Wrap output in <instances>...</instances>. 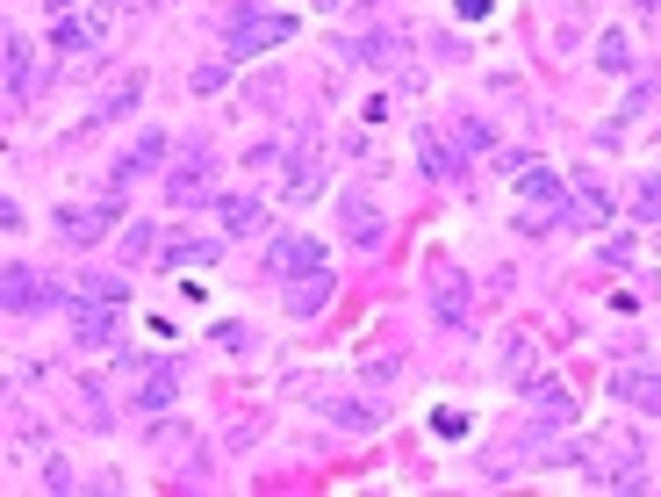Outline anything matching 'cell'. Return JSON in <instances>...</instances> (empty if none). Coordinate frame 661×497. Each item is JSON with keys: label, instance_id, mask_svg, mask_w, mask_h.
<instances>
[{"label": "cell", "instance_id": "1", "mask_svg": "<svg viewBox=\"0 0 661 497\" xmlns=\"http://www.w3.org/2000/svg\"><path fill=\"white\" fill-rule=\"evenodd\" d=\"M324 246H317L310 231H281V238H267V275L273 281H302V275H324Z\"/></svg>", "mask_w": 661, "mask_h": 497}, {"label": "cell", "instance_id": "2", "mask_svg": "<svg viewBox=\"0 0 661 497\" xmlns=\"http://www.w3.org/2000/svg\"><path fill=\"white\" fill-rule=\"evenodd\" d=\"M296 37V14H238L230 22V58H259V51H273V43H288Z\"/></svg>", "mask_w": 661, "mask_h": 497}, {"label": "cell", "instance_id": "3", "mask_svg": "<svg viewBox=\"0 0 661 497\" xmlns=\"http://www.w3.org/2000/svg\"><path fill=\"white\" fill-rule=\"evenodd\" d=\"M180 382H188V360H151L144 375H137V411L144 418H166L180 404Z\"/></svg>", "mask_w": 661, "mask_h": 497}, {"label": "cell", "instance_id": "4", "mask_svg": "<svg viewBox=\"0 0 661 497\" xmlns=\"http://www.w3.org/2000/svg\"><path fill=\"white\" fill-rule=\"evenodd\" d=\"M122 331V304H101V296H72V339L94 346V354H109Z\"/></svg>", "mask_w": 661, "mask_h": 497}, {"label": "cell", "instance_id": "5", "mask_svg": "<svg viewBox=\"0 0 661 497\" xmlns=\"http://www.w3.org/2000/svg\"><path fill=\"white\" fill-rule=\"evenodd\" d=\"M122 217V195H101V202H66V209H58V231H66L72 238V246H94V238L101 231H109V223Z\"/></svg>", "mask_w": 661, "mask_h": 497}, {"label": "cell", "instance_id": "6", "mask_svg": "<svg viewBox=\"0 0 661 497\" xmlns=\"http://www.w3.org/2000/svg\"><path fill=\"white\" fill-rule=\"evenodd\" d=\"M345 238H352L360 252H381V246H389V223H381V209H367L360 188H345Z\"/></svg>", "mask_w": 661, "mask_h": 497}, {"label": "cell", "instance_id": "7", "mask_svg": "<svg viewBox=\"0 0 661 497\" xmlns=\"http://www.w3.org/2000/svg\"><path fill=\"white\" fill-rule=\"evenodd\" d=\"M217 217H223L230 238H267V231H273V217H267V202H259V195H223Z\"/></svg>", "mask_w": 661, "mask_h": 497}, {"label": "cell", "instance_id": "8", "mask_svg": "<svg viewBox=\"0 0 661 497\" xmlns=\"http://www.w3.org/2000/svg\"><path fill=\"white\" fill-rule=\"evenodd\" d=\"M403 51H410V37H403V29H389V22H381V29H367V37H352V43H345V58H352V66H395Z\"/></svg>", "mask_w": 661, "mask_h": 497}, {"label": "cell", "instance_id": "9", "mask_svg": "<svg viewBox=\"0 0 661 497\" xmlns=\"http://www.w3.org/2000/svg\"><path fill=\"white\" fill-rule=\"evenodd\" d=\"M468 275H453V267H439L432 275V318L439 325H468Z\"/></svg>", "mask_w": 661, "mask_h": 497}, {"label": "cell", "instance_id": "10", "mask_svg": "<svg viewBox=\"0 0 661 497\" xmlns=\"http://www.w3.org/2000/svg\"><path fill=\"white\" fill-rule=\"evenodd\" d=\"M611 397L661 418V375H654V368H619V375H611Z\"/></svg>", "mask_w": 661, "mask_h": 497}, {"label": "cell", "instance_id": "11", "mask_svg": "<svg viewBox=\"0 0 661 497\" xmlns=\"http://www.w3.org/2000/svg\"><path fill=\"white\" fill-rule=\"evenodd\" d=\"M223 238H180V246H159V267L166 275H188V267H217Z\"/></svg>", "mask_w": 661, "mask_h": 497}, {"label": "cell", "instance_id": "12", "mask_svg": "<svg viewBox=\"0 0 661 497\" xmlns=\"http://www.w3.org/2000/svg\"><path fill=\"white\" fill-rule=\"evenodd\" d=\"M331 289H338V281H331V267H324V275H302V281H288V318H317V310L331 304Z\"/></svg>", "mask_w": 661, "mask_h": 497}, {"label": "cell", "instance_id": "13", "mask_svg": "<svg viewBox=\"0 0 661 497\" xmlns=\"http://www.w3.org/2000/svg\"><path fill=\"white\" fill-rule=\"evenodd\" d=\"M281 195L288 202H310V195H324V166H317V152L302 145L296 159H288V180H281Z\"/></svg>", "mask_w": 661, "mask_h": 497}, {"label": "cell", "instance_id": "14", "mask_svg": "<svg viewBox=\"0 0 661 497\" xmlns=\"http://www.w3.org/2000/svg\"><path fill=\"white\" fill-rule=\"evenodd\" d=\"M525 397H532V418H540V426H553V433L575 426V404H568V389H561V382H532Z\"/></svg>", "mask_w": 661, "mask_h": 497}, {"label": "cell", "instance_id": "15", "mask_svg": "<svg viewBox=\"0 0 661 497\" xmlns=\"http://www.w3.org/2000/svg\"><path fill=\"white\" fill-rule=\"evenodd\" d=\"M51 304V289H43V275L37 267H8V310L22 318V310H43Z\"/></svg>", "mask_w": 661, "mask_h": 497}, {"label": "cell", "instance_id": "16", "mask_svg": "<svg viewBox=\"0 0 661 497\" xmlns=\"http://www.w3.org/2000/svg\"><path fill=\"white\" fill-rule=\"evenodd\" d=\"M568 180H575V202H568V209H575V223H604L611 217V188H604V180H590V173H568Z\"/></svg>", "mask_w": 661, "mask_h": 497}, {"label": "cell", "instance_id": "17", "mask_svg": "<svg viewBox=\"0 0 661 497\" xmlns=\"http://www.w3.org/2000/svg\"><path fill=\"white\" fill-rule=\"evenodd\" d=\"M137 101H144V72H130V80H122L116 95H101L94 109H87V123H116V116H130Z\"/></svg>", "mask_w": 661, "mask_h": 497}, {"label": "cell", "instance_id": "18", "mask_svg": "<svg viewBox=\"0 0 661 497\" xmlns=\"http://www.w3.org/2000/svg\"><path fill=\"white\" fill-rule=\"evenodd\" d=\"M418 166H424L432 180H453V173H460V152H453L445 138H432V123L418 130Z\"/></svg>", "mask_w": 661, "mask_h": 497}, {"label": "cell", "instance_id": "19", "mask_svg": "<svg viewBox=\"0 0 661 497\" xmlns=\"http://www.w3.org/2000/svg\"><path fill=\"white\" fill-rule=\"evenodd\" d=\"M51 43H58V51H87V58H94V51H101V29H94V22H80V14H58Z\"/></svg>", "mask_w": 661, "mask_h": 497}, {"label": "cell", "instance_id": "20", "mask_svg": "<svg viewBox=\"0 0 661 497\" xmlns=\"http://www.w3.org/2000/svg\"><path fill=\"white\" fill-rule=\"evenodd\" d=\"M648 101H654V80H633V95H625V101H619V116H611V130H604V145H619V138H625V130H633V123H640V109H648Z\"/></svg>", "mask_w": 661, "mask_h": 497}, {"label": "cell", "instance_id": "21", "mask_svg": "<svg viewBox=\"0 0 661 497\" xmlns=\"http://www.w3.org/2000/svg\"><path fill=\"white\" fill-rule=\"evenodd\" d=\"M532 360H540V346H532L525 331H511V339H503V382H525Z\"/></svg>", "mask_w": 661, "mask_h": 497}, {"label": "cell", "instance_id": "22", "mask_svg": "<svg viewBox=\"0 0 661 497\" xmlns=\"http://www.w3.org/2000/svg\"><path fill=\"white\" fill-rule=\"evenodd\" d=\"M597 66H604V72H625V66H633V51H625V29H604V37H597Z\"/></svg>", "mask_w": 661, "mask_h": 497}, {"label": "cell", "instance_id": "23", "mask_svg": "<svg viewBox=\"0 0 661 497\" xmlns=\"http://www.w3.org/2000/svg\"><path fill=\"white\" fill-rule=\"evenodd\" d=\"M324 411L338 418V426H381V404H352V397H331Z\"/></svg>", "mask_w": 661, "mask_h": 497}, {"label": "cell", "instance_id": "24", "mask_svg": "<svg viewBox=\"0 0 661 497\" xmlns=\"http://www.w3.org/2000/svg\"><path fill=\"white\" fill-rule=\"evenodd\" d=\"M8 95H14V101L29 95V43H22V37H8Z\"/></svg>", "mask_w": 661, "mask_h": 497}, {"label": "cell", "instance_id": "25", "mask_svg": "<svg viewBox=\"0 0 661 497\" xmlns=\"http://www.w3.org/2000/svg\"><path fill=\"white\" fill-rule=\"evenodd\" d=\"M80 296H101V304H130V281H122V275H87Z\"/></svg>", "mask_w": 661, "mask_h": 497}, {"label": "cell", "instance_id": "26", "mask_svg": "<svg viewBox=\"0 0 661 497\" xmlns=\"http://www.w3.org/2000/svg\"><path fill=\"white\" fill-rule=\"evenodd\" d=\"M122 252H130V260H159V223H130Z\"/></svg>", "mask_w": 661, "mask_h": 497}, {"label": "cell", "instance_id": "27", "mask_svg": "<svg viewBox=\"0 0 661 497\" xmlns=\"http://www.w3.org/2000/svg\"><path fill=\"white\" fill-rule=\"evenodd\" d=\"M633 217H640V223H661V173H648V180H640V195H633Z\"/></svg>", "mask_w": 661, "mask_h": 497}, {"label": "cell", "instance_id": "28", "mask_svg": "<svg viewBox=\"0 0 661 497\" xmlns=\"http://www.w3.org/2000/svg\"><path fill=\"white\" fill-rule=\"evenodd\" d=\"M80 418H87L94 433H109V397H101V382H87V389H80Z\"/></svg>", "mask_w": 661, "mask_h": 497}, {"label": "cell", "instance_id": "29", "mask_svg": "<svg viewBox=\"0 0 661 497\" xmlns=\"http://www.w3.org/2000/svg\"><path fill=\"white\" fill-rule=\"evenodd\" d=\"M43 484H51V490H80V476H72L66 455H43Z\"/></svg>", "mask_w": 661, "mask_h": 497}, {"label": "cell", "instance_id": "30", "mask_svg": "<svg viewBox=\"0 0 661 497\" xmlns=\"http://www.w3.org/2000/svg\"><path fill=\"white\" fill-rule=\"evenodd\" d=\"M460 152H497V130L489 123H460Z\"/></svg>", "mask_w": 661, "mask_h": 497}, {"label": "cell", "instance_id": "31", "mask_svg": "<svg viewBox=\"0 0 661 497\" xmlns=\"http://www.w3.org/2000/svg\"><path fill=\"white\" fill-rule=\"evenodd\" d=\"M230 66H238V58H223V66H194V95H217V87L230 80Z\"/></svg>", "mask_w": 661, "mask_h": 497}, {"label": "cell", "instance_id": "32", "mask_svg": "<svg viewBox=\"0 0 661 497\" xmlns=\"http://www.w3.org/2000/svg\"><path fill=\"white\" fill-rule=\"evenodd\" d=\"M151 447H159V455H188V447H194V433H180V426H159V433H151Z\"/></svg>", "mask_w": 661, "mask_h": 497}, {"label": "cell", "instance_id": "33", "mask_svg": "<svg viewBox=\"0 0 661 497\" xmlns=\"http://www.w3.org/2000/svg\"><path fill=\"white\" fill-rule=\"evenodd\" d=\"M217 346H230V354H252V331H244V325H217Z\"/></svg>", "mask_w": 661, "mask_h": 497}, {"label": "cell", "instance_id": "34", "mask_svg": "<svg viewBox=\"0 0 661 497\" xmlns=\"http://www.w3.org/2000/svg\"><path fill=\"white\" fill-rule=\"evenodd\" d=\"M460 22H482V14H497V0H453Z\"/></svg>", "mask_w": 661, "mask_h": 497}, {"label": "cell", "instance_id": "35", "mask_svg": "<svg viewBox=\"0 0 661 497\" xmlns=\"http://www.w3.org/2000/svg\"><path fill=\"white\" fill-rule=\"evenodd\" d=\"M432 433H445V440H460V433H468V418H460V411H439V418H432Z\"/></svg>", "mask_w": 661, "mask_h": 497}, {"label": "cell", "instance_id": "36", "mask_svg": "<svg viewBox=\"0 0 661 497\" xmlns=\"http://www.w3.org/2000/svg\"><path fill=\"white\" fill-rule=\"evenodd\" d=\"M317 8H345V0H317Z\"/></svg>", "mask_w": 661, "mask_h": 497}]
</instances>
